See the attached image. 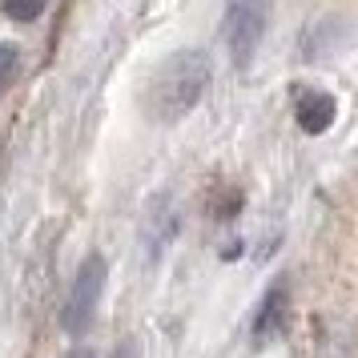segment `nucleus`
Masks as SVG:
<instances>
[{
  "label": "nucleus",
  "instance_id": "nucleus-1",
  "mask_svg": "<svg viewBox=\"0 0 358 358\" xmlns=\"http://www.w3.org/2000/svg\"><path fill=\"white\" fill-rule=\"evenodd\" d=\"M210 77H213V65L206 49H173L149 73L145 93H141V109L157 125H178L181 117H189L197 109V101L206 97Z\"/></svg>",
  "mask_w": 358,
  "mask_h": 358
},
{
  "label": "nucleus",
  "instance_id": "nucleus-2",
  "mask_svg": "<svg viewBox=\"0 0 358 358\" xmlns=\"http://www.w3.org/2000/svg\"><path fill=\"white\" fill-rule=\"evenodd\" d=\"M270 13L274 0H229L226 4V20H222V36H226V52L234 69H250L258 57L266 29H270Z\"/></svg>",
  "mask_w": 358,
  "mask_h": 358
},
{
  "label": "nucleus",
  "instance_id": "nucleus-3",
  "mask_svg": "<svg viewBox=\"0 0 358 358\" xmlns=\"http://www.w3.org/2000/svg\"><path fill=\"white\" fill-rule=\"evenodd\" d=\"M105 282H109V262L101 258V254H89L77 266V278H73L69 298H65V306H61V330L65 334H85L89 330V322L97 318Z\"/></svg>",
  "mask_w": 358,
  "mask_h": 358
},
{
  "label": "nucleus",
  "instance_id": "nucleus-4",
  "mask_svg": "<svg viewBox=\"0 0 358 358\" xmlns=\"http://www.w3.org/2000/svg\"><path fill=\"white\" fill-rule=\"evenodd\" d=\"M290 109H294V125L306 133V137H322L334 121H338V101L326 89L294 81L290 85Z\"/></svg>",
  "mask_w": 358,
  "mask_h": 358
},
{
  "label": "nucleus",
  "instance_id": "nucleus-5",
  "mask_svg": "<svg viewBox=\"0 0 358 358\" xmlns=\"http://www.w3.org/2000/svg\"><path fill=\"white\" fill-rule=\"evenodd\" d=\"M286 326H290V278H274V282L266 286V294L258 298V306H254L250 338H254V346H266V342H274Z\"/></svg>",
  "mask_w": 358,
  "mask_h": 358
},
{
  "label": "nucleus",
  "instance_id": "nucleus-6",
  "mask_svg": "<svg viewBox=\"0 0 358 358\" xmlns=\"http://www.w3.org/2000/svg\"><path fill=\"white\" fill-rule=\"evenodd\" d=\"M334 24H338V17L318 20V24H310V29H306V36H302V57H306V61H322V57H330V52H338L342 45H346L350 29L342 24L338 33H330Z\"/></svg>",
  "mask_w": 358,
  "mask_h": 358
},
{
  "label": "nucleus",
  "instance_id": "nucleus-7",
  "mask_svg": "<svg viewBox=\"0 0 358 358\" xmlns=\"http://www.w3.org/2000/svg\"><path fill=\"white\" fill-rule=\"evenodd\" d=\"M178 234V213H173V201L162 197L153 213H149V229H145V250H149V262L162 258V250L169 245V238Z\"/></svg>",
  "mask_w": 358,
  "mask_h": 358
},
{
  "label": "nucleus",
  "instance_id": "nucleus-8",
  "mask_svg": "<svg viewBox=\"0 0 358 358\" xmlns=\"http://www.w3.org/2000/svg\"><path fill=\"white\" fill-rule=\"evenodd\" d=\"M242 206H245V197L238 194V189H217L213 201H210V217L213 222H234V217L242 213Z\"/></svg>",
  "mask_w": 358,
  "mask_h": 358
},
{
  "label": "nucleus",
  "instance_id": "nucleus-9",
  "mask_svg": "<svg viewBox=\"0 0 358 358\" xmlns=\"http://www.w3.org/2000/svg\"><path fill=\"white\" fill-rule=\"evenodd\" d=\"M45 4H49V0H0L4 17L17 20V24H29V20H36L41 13H45Z\"/></svg>",
  "mask_w": 358,
  "mask_h": 358
},
{
  "label": "nucleus",
  "instance_id": "nucleus-10",
  "mask_svg": "<svg viewBox=\"0 0 358 358\" xmlns=\"http://www.w3.org/2000/svg\"><path fill=\"white\" fill-rule=\"evenodd\" d=\"M20 77V49L13 41H0V93Z\"/></svg>",
  "mask_w": 358,
  "mask_h": 358
},
{
  "label": "nucleus",
  "instance_id": "nucleus-11",
  "mask_svg": "<svg viewBox=\"0 0 358 358\" xmlns=\"http://www.w3.org/2000/svg\"><path fill=\"white\" fill-rule=\"evenodd\" d=\"M109 358H141V350H137V342H133V338H125V342H121V346H117V350H113Z\"/></svg>",
  "mask_w": 358,
  "mask_h": 358
},
{
  "label": "nucleus",
  "instance_id": "nucleus-12",
  "mask_svg": "<svg viewBox=\"0 0 358 358\" xmlns=\"http://www.w3.org/2000/svg\"><path fill=\"white\" fill-rule=\"evenodd\" d=\"M61 358H97V350H93V346H73V350H65Z\"/></svg>",
  "mask_w": 358,
  "mask_h": 358
},
{
  "label": "nucleus",
  "instance_id": "nucleus-13",
  "mask_svg": "<svg viewBox=\"0 0 358 358\" xmlns=\"http://www.w3.org/2000/svg\"><path fill=\"white\" fill-rule=\"evenodd\" d=\"M238 254H242V242H229L226 250H222V262H234Z\"/></svg>",
  "mask_w": 358,
  "mask_h": 358
},
{
  "label": "nucleus",
  "instance_id": "nucleus-14",
  "mask_svg": "<svg viewBox=\"0 0 358 358\" xmlns=\"http://www.w3.org/2000/svg\"><path fill=\"white\" fill-rule=\"evenodd\" d=\"M0 149H4V133H0Z\"/></svg>",
  "mask_w": 358,
  "mask_h": 358
}]
</instances>
